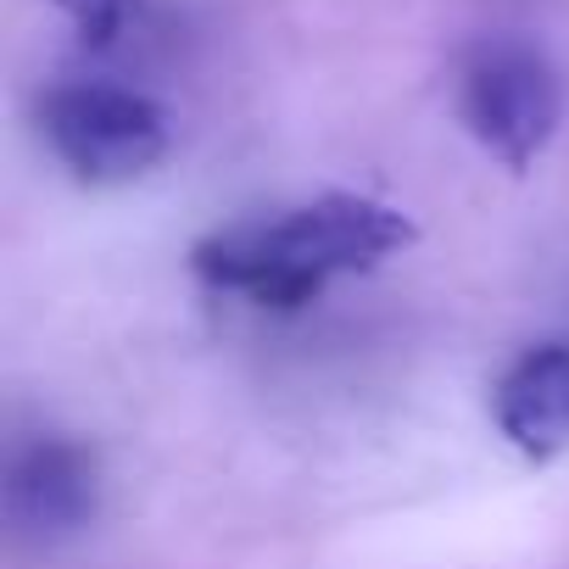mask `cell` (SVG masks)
I'll use <instances>...</instances> for the list:
<instances>
[{"instance_id":"6da1fadb","label":"cell","mask_w":569,"mask_h":569,"mask_svg":"<svg viewBox=\"0 0 569 569\" xmlns=\"http://www.w3.org/2000/svg\"><path fill=\"white\" fill-rule=\"evenodd\" d=\"M413 218L369 196H319L268 223H234L207 234L190 262L212 291H234L257 308H308L336 273L375 268L413 246Z\"/></svg>"},{"instance_id":"7a4b0ae2","label":"cell","mask_w":569,"mask_h":569,"mask_svg":"<svg viewBox=\"0 0 569 569\" xmlns=\"http://www.w3.org/2000/svg\"><path fill=\"white\" fill-rule=\"evenodd\" d=\"M458 118L513 173H525L563 123V79L525 40H480L458 68Z\"/></svg>"},{"instance_id":"3957f363","label":"cell","mask_w":569,"mask_h":569,"mask_svg":"<svg viewBox=\"0 0 569 569\" xmlns=\"http://www.w3.org/2000/svg\"><path fill=\"white\" fill-rule=\"evenodd\" d=\"M40 129L57 151V162L84 184H129L151 173L168 146L173 123L168 112L123 84H62L40 107Z\"/></svg>"},{"instance_id":"277c9868","label":"cell","mask_w":569,"mask_h":569,"mask_svg":"<svg viewBox=\"0 0 569 569\" xmlns=\"http://www.w3.org/2000/svg\"><path fill=\"white\" fill-rule=\"evenodd\" d=\"M96 502H101V469H96L90 447L40 436L34 447L18 452L12 480H7V508L23 536H34V541L73 536L96 519Z\"/></svg>"},{"instance_id":"5b68a950","label":"cell","mask_w":569,"mask_h":569,"mask_svg":"<svg viewBox=\"0 0 569 569\" xmlns=\"http://www.w3.org/2000/svg\"><path fill=\"white\" fill-rule=\"evenodd\" d=\"M497 430L525 458H552L569 447V347H536L497 380Z\"/></svg>"},{"instance_id":"8992f818","label":"cell","mask_w":569,"mask_h":569,"mask_svg":"<svg viewBox=\"0 0 569 569\" xmlns=\"http://www.w3.org/2000/svg\"><path fill=\"white\" fill-rule=\"evenodd\" d=\"M57 7L73 18V29H79L84 46H112L129 29L140 0H57Z\"/></svg>"}]
</instances>
